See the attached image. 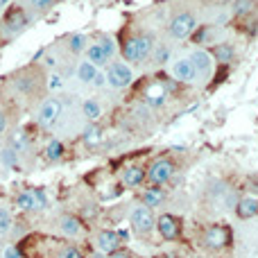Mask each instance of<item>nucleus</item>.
Segmentation results:
<instances>
[{"instance_id":"a878e982","label":"nucleus","mask_w":258,"mask_h":258,"mask_svg":"<svg viewBox=\"0 0 258 258\" xmlns=\"http://www.w3.org/2000/svg\"><path fill=\"white\" fill-rule=\"evenodd\" d=\"M12 213H9L7 206H0V236H5V233H9V229H12Z\"/></svg>"},{"instance_id":"4be33fe9","label":"nucleus","mask_w":258,"mask_h":258,"mask_svg":"<svg viewBox=\"0 0 258 258\" xmlns=\"http://www.w3.org/2000/svg\"><path fill=\"white\" fill-rule=\"evenodd\" d=\"M161 202H163V190H161V188H147V190L143 192V206H147V209L159 206Z\"/></svg>"},{"instance_id":"4c0bfd02","label":"nucleus","mask_w":258,"mask_h":258,"mask_svg":"<svg viewBox=\"0 0 258 258\" xmlns=\"http://www.w3.org/2000/svg\"><path fill=\"white\" fill-rule=\"evenodd\" d=\"M5 127H7V118H5V113L0 111V134L5 132Z\"/></svg>"},{"instance_id":"1a4fd4ad","label":"nucleus","mask_w":258,"mask_h":258,"mask_svg":"<svg viewBox=\"0 0 258 258\" xmlns=\"http://www.w3.org/2000/svg\"><path fill=\"white\" fill-rule=\"evenodd\" d=\"M59 116H61V102H57V100H45L39 109V118H36V120H39L41 127H52Z\"/></svg>"},{"instance_id":"ddd939ff","label":"nucleus","mask_w":258,"mask_h":258,"mask_svg":"<svg viewBox=\"0 0 258 258\" xmlns=\"http://www.w3.org/2000/svg\"><path fill=\"white\" fill-rule=\"evenodd\" d=\"M156 229H159V233H161L163 240H174V238L179 236V220L174 218V215L165 213L156 220Z\"/></svg>"},{"instance_id":"2eb2a0df","label":"nucleus","mask_w":258,"mask_h":258,"mask_svg":"<svg viewBox=\"0 0 258 258\" xmlns=\"http://www.w3.org/2000/svg\"><path fill=\"white\" fill-rule=\"evenodd\" d=\"M59 229H61L63 236L75 238L82 233V220L75 218V215H61L59 218Z\"/></svg>"},{"instance_id":"2f4dec72","label":"nucleus","mask_w":258,"mask_h":258,"mask_svg":"<svg viewBox=\"0 0 258 258\" xmlns=\"http://www.w3.org/2000/svg\"><path fill=\"white\" fill-rule=\"evenodd\" d=\"M168 59H170L168 48H163V45H161V48H154V61L156 63H165Z\"/></svg>"},{"instance_id":"58836bf2","label":"nucleus","mask_w":258,"mask_h":258,"mask_svg":"<svg viewBox=\"0 0 258 258\" xmlns=\"http://www.w3.org/2000/svg\"><path fill=\"white\" fill-rule=\"evenodd\" d=\"M91 258H107V256L100 254V251H95V254H91Z\"/></svg>"},{"instance_id":"39448f33","label":"nucleus","mask_w":258,"mask_h":258,"mask_svg":"<svg viewBox=\"0 0 258 258\" xmlns=\"http://www.w3.org/2000/svg\"><path fill=\"white\" fill-rule=\"evenodd\" d=\"M172 172H174L172 161L159 159L150 165V170H147V179H150L152 186H161V183H165L170 177H172Z\"/></svg>"},{"instance_id":"7c9ffc66","label":"nucleus","mask_w":258,"mask_h":258,"mask_svg":"<svg viewBox=\"0 0 258 258\" xmlns=\"http://www.w3.org/2000/svg\"><path fill=\"white\" fill-rule=\"evenodd\" d=\"M98 43L102 45V48H104V52H107L109 57H113V54H116V43H113V39H111V36H102V39H100Z\"/></svg>"},{"instance_id":"20e7f679","label":"nucleus","mask_w":258,"mask_h":258,"mask_svg":"<svg viewBox=\"0 0 258 258\" xmlns=\"http://www.w3.org/2000/svg\"><path fill=\"white\" fill-rule=\"evenodd\" d=\"M195 27H197L195 16L188 14V12H181L170 21L168 32H170V36H174V39H188V36L195 32Z\"/></svg>"},{"instance_id":"c9c22d12","label":"nucleus","mask_w":258,"mask_h":258,"mask_svg":"<svg viewBox=\"0 0 258 258\" xmlns=\"http://www.w3.org/2000/svg\"><path fill=\"white\" fill-rule=\"evenodd\" d=\"M93 84L95 86H107V77H104V73H98V75H95Z\"/></svg>"},{"instance_id":"4468645a","label":"nucleus","mask_w":258,"mask_h":258,"mask_svg":"<svg viewBox=\"0 0 258 258\" xmlns=\"http://www.w3.org/2000/svg\"><path fill=\"white\" fill-rule=\"evenodd\" d=\"M236 213L240 220H249V218H256L258 215V197H242L238 200L236 204Z\"/></svg>"},{"instance_id":"f257e3e1","label":"nucleus","mask_w":258,"mask_h":258,"mask_svg":"<svg viewBox=\"0 0 258 258\" xmlns=\"http://www.w3.org/2000/svg\"><path fill=\"white\" fill-rule=\"evenodd\" d=\"M152 48H154V39H152L150 34H141V36H134V39L127 41L125 48H122V54H125L127 61L141 63L150 57Z\"/></svg>"},{"instance_id":"412c9836","label":"nucleus","mask_w":258,"mask_h":258,"mask_svg":"<svg viewBox=\"0 0 258 258\" xmlns=\"http://www.w3.org/2000/svg\"><path fill=\"white\" fill-rule=\"evenodd\" d=\"M82 113H84L89 120H100V116H102V107H100L98 100L89 98V100H84V104H82Z\"/></svg>"},{"instance_id":"b1692460","label":"nucleus","mask_w":258,"mask_h":258,"mask_svg":"<svg viewBox=\"0 0 258 258\" xmlns=\"http://www.w3.org/2000/svg\"><path fill=\"white\" fill-rule=\"evenodd\" d=\"M63 156V143L61 141H50L45 147V159L48 161H59Z\"/></svg>"},{"instance_id":"aec40b11","label":"nucleus","mask_w":258,"mask_h":258,"mask_svg":"<svg viewBox=\"0 0 258 258\" xmlns=\"http://www.w3.org/2000/svg\"><path fill=\"white\" fill-rule=\"evenodd\" d=\"M95 75H98V68H95L89 59L80 61V66H77V80H80L82 84H93Z\"/></svg>"},{"instance_id":"72a5a7b5","label":"nucleus","mask_w":258,"mask_h":258,"mask_svg":"<svg viewBox=\"0 0 258 258\" xmlns=\"http://www.w3.org/2000/svg\"><path fill=\"white\" fill-rule=\"evenodd\" d=\"M54 3H57V0H32V7L34 9H48V7H52Z\"/></svg>"},{"instance_id":"a211bd4d","label":"nucleus","mask_w":258,"mask_h":258,"mask_svg":"<svg viewBox=\"0 0 258 258\" xmlns=\"http://www.w3.org/2000/svg\"><path fill=\"white\" fill-rule=\"evenodd\" d=\"M125 186L129 188H136V186H141L143 181L147 179V170H143L141 165H132V168H127L125 170Z\"/></svg>"},{"instance_id":"cd10ccee","label":"nucleus","mask_w":258,"mask_h":258,"mask_svg":"<svg viewBox=\"0 0 258 258\" xmlns=\"http://www.w3.org/2000/svg\"><path fill=\"white\" fill-rule=\"evenodd\" d=\"M100 141H102V132H100V127H89L84 134V143L86 145H100Z\"/></svg>"},{"instance_id":"423d86ee","label":"nucleus","mask_w":258,"mask_h":258,"mask_svg":"<svg viewBox=\"0 0 258 258\" xmlns=\"http://www.w3.org/2000/svg\"><path fill=\"white\" fill-rule=\"evenodd\" d=\"M204 242L209 249H224L229 245V229L222 227V224H211L204 233Z\"/></svg>"},{"instance_id":"9d476101","label":"nucleus","mask_w":258,"mask_h":258,"mask_svg":"<svg viewBox=\"0 0 258 258\" xmlns=\"http://www.w3.org/2000/svg\"><path fill=\"white\" fill-rule=\"evenodd\" d=\"M188 59L192 61V66H195L197 75H202V77H211V75H213V63H215V59L211 57V52H206V50H192Z\"/></svg>"},{"instance_id":"6e6552de","label":"nucleus","mask_w":258,"mask_h":258,"mask_svg":"<svg viewBox=\"0 0 258 258\" xmlns=\"http://www.w3.org/2000/svg\"><path fill=\"white\" fill-rule=\"evenodd\" d=\"M27 25V16L23 9H14V12H9L7 16H5L3 21V32L5 36H16L18 32H23Z\"/></svg>"},{"instance_id":"7ed1b4c3","label":"nucleus","mask_w":258,"mask_h":258,"mask_svg":"<svg viewBox=\"0 0 258 258\" xmlns=\"http://www.w3.org/2000/svg\"><path fill=\"white\" fill-rule=\"evenodd\" d=\"M129 224L132 229L138 233V236H145L154 229V215H152V209L147 206H134L132 209V215H129Z\"/></svg>"},{"instance_id":"bb28decb","label":"nucleus","mask_w":258,"mask_h":258,"mask_svg":"<svg viewBox=\"0 0 258 258\" xmlns=\"http://www.w3.org/2000/svg\"><path fill=\"white\" fill-rule=\"evenodd\" d=\"M254 7H256V0H236V3H233V14H236V16H245V14H249Z\"/></svg>"},{"instance_id":"f704fd0d","label":"nucleus","mask_w":258,"mask_h":258,"mask_svg":"<svg viewBox=\"0 0 258 258\" xmlns=\"http://www.w3.org/2000/svg\"><path fill=\"white\" fill-rule=\"evenodd\" d=\"M3 258H21V254H18V249H16V247H5Z\"/></svg>"},{"instance_id":"c85d7f7f","label":"nucleus","mask_w":258,"mask_h":258,"mask_svg":"<svg viewBox=\"0 0 258 258\" xmlns=\"http://www.w3.org/2000/svg\"><path fill=\"white\" fill-rule=\"evenodd\" d=\"M32 195H34L36 209H48V195H45L43 188H32Z\"/></svg>"},{"instance_id":"473e14b6","label":"nucleus","mask_w":258,"mask_h":258,"mask_svg":"<svg viewBox=\"0 0 258 258\" xmlns=\"http://www.w3.org/2000/svg\"><path fill=\"white\" fill-rule=\"evenodd\" d=\"M63 86V80L57 75V73H52V75L48 77V89H52V91H59Z\"/></svg>"},{"instance_id":"f03ea898","label":"nucleus","mask_w":258,"mask_h":258,"mask_svg":"<svg viewBox=\"0 0 258 258\" xmlns=\"http://www.w3.org/2000/svg\"><path fill=\"white\" fill-rule=\"evenodd\" d=\"M104 77H107V86H111V89H116V91L118 89H127V86L134 82L132 68H129L127 63H120V61L111 63L109 71L104 73Z\"/></svg>"},{"instance_id":"dca6fc26","label":"nucleus","mask_w":258,"mask_h":258,"mask_svg":"<svg viewBox=\"0 0 258 258\" xmlns=\"http://www.w3.org/2000/svg\"><path fill=\"white\" fill-rule=\"evenodd\" d=\"M211 57L218 63H231L233 57H236V48L231 43H218L213 48V52H211Z\"/></svg>"},{"instance_id":"6ab92c4d","label":"nucleus","mask_w":258,"mask_h":258,"mask_svg":"<svg viewBox=\"0 0 258 258\" xmlns=\"http://www.w3.org/2000/svg\"><path fill=\"white\" fill-rule=\"evenodd\" d=\"M86 57H89V61L93 63L95 68L98 66H104V63H109V54L104 52V48L100 43H93V45H89V48H86Z\"/></svg>"},{"instance_id":"0eeeda50","label":"nucleus","mask_w":258,"mask_h":258,"mask_svg":"<svg viewBox=\"0 0 258 258\" xmlns=\"http://www.w3.org/2000/svg\"><path fill=\"white\" fill-rule=\"evenodd\" d=\"M118 247H120V233L104 229V231H100L98 236H95V249H98L100 254L111 256L113 251H118Z\"/></svg>"},{"instance_id":"f3484780","label":"nucleus","mask_w":258,"mask_h":258,"mask_svg":"<svg viewBox=\"0 0 258 258\" xmlns=\"http://www.w3.org/2000/svg\"><path fill=\"white\" fill-rule=\"evenodd\" d=\"M0 165L5 170H16L18 165V150L14 145H3L0 147Z\"/></svg>"},{"instance_id":"9b49d317","label":"nucleus","mask_w":258,"mask_h":258,"mask_svg":"<svg viewBox=\"0 0 258 258\" xmlns=\"http://www.w3.org/2000/svg\"><path fill=\"white\" fill-rule=\"evenodd\" d=\"M143 98H145V102L150 104L152 109H159V107H163L165 100H168V89H165L161 82H152V84H147Z\"/></svg>"},{"instance_id":"ea45409f","label":"nucleus","mask_w":258,"mask_h":258,"mask_svg":"<svg viewBox=\"0 0 258 258\" xmlns=\"http://www.w3.org/2000/svg\"><path fill=\"white\" fill-rule=\"evenodd\" d=\"M9 5V0H0V9H5Z\"/></svg>"},{"instance_id":"c756f323","label":"nucleus","mask_w":258,"mask_h":258,"mask_svg":"<svg viewBox=\"0 0 258 258\" xmlns=\"http://www.w3.org/2000/svg\"><path fill=\"white\" fill-rule=\"evenodd\" d=\"M57 258H84V256H82V251L77 249V247L66 245V247H63V249H59Z\"/></svg>"},{"instance_id":"f8f14e48","label":"nucleus","mask_w":258,"mask_h":258,"mask_svg":"<svg viewBox=\"0 0 258 258\" xmlns=\"http://www.w3.org/2000/svg\"><path fill=\"white\" fill-rule=\"evenodd\" d=\"M172 77L177 82H192V80H197V71H195V66H192L190 59H188V57L177 59V61L172 63Z\"/></svg>"},{"instance_id":"e433bc0d","label":"nucleus","mask_w":258,"mask_h":258,"mask_svg":"<svg viewBox=\"0 0 258 258\" xmlns=\"http://www.w3.org/2000/svg\"><path fill=\"white\" fill-rule=\"evenodd\" d=\"M109 258H134V256L129 254V251H125V249H118V251H113Z\"/></svg>"},{"instance_id":"393cba45","label":"nucleus","mask_w":258,"mask_h":258,"mask_svg":"<svg viewBox=\"0 0 258 258\" xmlns=\"http://www.w3.org/2000/svg\"><path fill=\"white\" fill-rule=\"evenodd\" d=\"M16 206L21 211H34L36 209V202H34V195H32V190L21 192V195L16 197Z\"/></svg>"},{"instance_id":"5701e85b","label":"nucleus","mask_w":258,"mask_h":258,"mask_svg":"<svg viewBox=\"0 0 258 258\" xmlns=\"http://www.w3.org/2000/svg\"><path fill=\"white\" fill-rule=\"evenodd\" d=\"M89 39H86V34H82V32H77V34H73L71 39H68V48H71V52H75V54H80V52H84L86 48H89Z\"/></svg>"}]
</instances>
